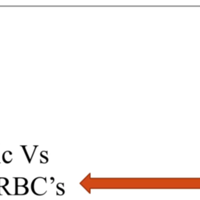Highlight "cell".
I'll return each instance as SVG.
<instances>
[{
	"mask_svg": "<svg viewBox=\"0 0 200 200\" xmlns=\"http://www.w3.org/2000/svg\"><path fill=\"white\" fill-rule=\"evenodd\" d=\"M31 190L36 195H44L47 192V181L46 178L37 177L31 183Z\"/></svg>",
	"mask_w": 200,
	"mask_h": 200,
	"instance_id": "obj_1",
	"label": "cell"
},
{
	"mask_svg": "<svg viewBox=\"0 0 200 200\" xmlns=\"http://www.w3.org/2000/svg\"><path fill=\"white\" fill-rule=\"evenodd\" d=\"M28 192H29V189L26 186H16L15 195H27V193H28Z\"/></svg>",
	"mask_w": 200,
	"mask_h": 200,
	"instance_id": "obj_2",
	"label": "cell"
},
{
	"mask_svg": "<svg viewBox=\"0 0 200 200\" xmlns=\"http://www.w3.org/2000/svg\"><path fill=\"white\" fill-rule=\"evenodd\" d=\"M15 179V185L16 186H26L27 185V179L21 178V177H17Z\"/></svg>",
	"mask_w": 200,
	"mask_h": 200,
	"instance_id": "obj_3",
	"label": "cell"
},
{
	"mask_svg": "<svg viewBox=\"0 0 200 200\" xmlns=\"http://www.w3.org/2000/svg\"><path fill=\"white\" fill-rule=\"evenodd\" d=\"M64 184L63 183H59L57 185V195H63L65 193V190L63 189Z\"/></svg>",
	"mask_w": 200,
	"mask_h": 200,
	"instance_id": "obj_4",
	"label": "cell"
},
{
	"mask_svg": "<svg viewBox=\"0 0 200 200\" xmlns=\"http://www.w3.org/2000/svg\"><path fill=\"white\" fill-rule=\"evenodd\" d=\"M2 159H3L4 162L6 163H10V162L12 161V159H13V157H12V153L10 152L6 151V152H4L3 156H2Z\"/></svg>",
	"mask_w": 200,
	"mask_h": 200,
	"instance_id": "obj_5",
	"label": "cell"
},
{
	"mask_svg": "<svg viewBox=\"0 0 200 200\" xmlns=\"http://www.w3.org/2000/svg\"><path fill=\"white\" fill-rule=\"evenodd\" d=\"M9 185V181L6 178H2L0 177V188L2 187H6V185Z\"/></svg>",
	"mask_w": 200,
	"mask_h": 200,
	"instance_id": "obj_6",
	"label": "cell"
},
{
	"mask_svg": "<svg viewBox=\"0 0 200 200\" xmlns=\"http://www.w3.org/2000/svg\"><path fill=\"white\" fill-rule=\"evenodd\" d=\"M3 193H6V194L8 195H11L10 192H8V191L6 190L5 187H2V188H0V195H3Z\"/></svg>",
	"mask_w": 200,
	"mask_h": 200,
	"instance_id": "obj_7",
	"label": "cell"
},
{
	"mask_svg": "<svg viewBox=\"0 0 200 200\" xmlns=\"http://www.w3.org/2000/svg\"><path fill=\"white\" fill-rule=\"evenodd\" d=\"M41 159H40V162H41L42 163H45L48 162V159L46 158V156H42V155H41Z\"/></svg>",
	"mask_w": 200,
	"mask_h": 200,
	"instance_id": "obj_8",
	"label": "cell"
}]
</instances>
